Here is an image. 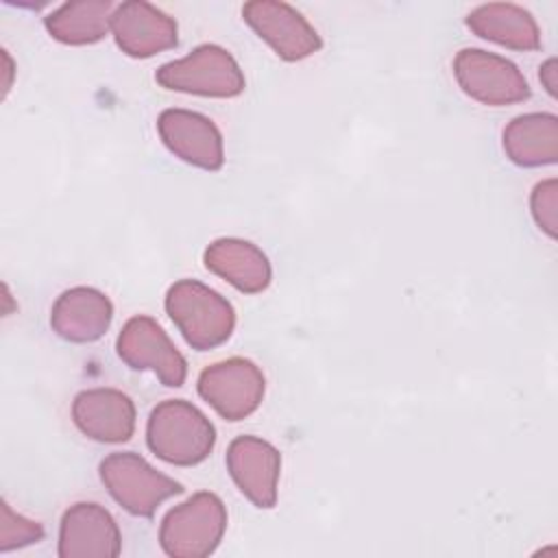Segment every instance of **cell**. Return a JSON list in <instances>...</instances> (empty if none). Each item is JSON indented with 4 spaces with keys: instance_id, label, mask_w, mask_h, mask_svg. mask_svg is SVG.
I'll list each match as a JSON object with an SVG mask.
<instances>
[{
    "instance_id": "cell-1",
    "label": "cell",
    "mask_w": 558,
    "mask_h": 558,
    "mask_svg": "<svg viewBox=\"0 0 558 558\" xmlns=\"http://www.w3.org/2000/svg\"><path fill=\"white\" fill-rule=\"evenodd\" d=\"M146 442L159 460L174 466H194L209 458L216 445V429L190 401L166 399L148 416Z\"/></svg>"
},
{
    "instance_id": "cell-2",
    "label": "cell",
    "mask_w": 558,
    "mask_h": 558,
    "mask_svg": "<svg viewBox=\"0 0 558 558\" xmlns=\"http://www.w3.org/2000/svg\"><path fill=\"white\" fill-rule=\"evenodd\" d=\"M166 312L185 342L196 351H209L227 342L235 327L233 305L196 279H181L166 292Z\"/></svg>"
},
{
    "instance_id": "cell-3",
    "label": "cell",
    "mask_w": 558,
    "mask_h": 558,
    "mask_svg": "<svg viewBox=\"0 0 558 558\" xmlns=\"http://www.w3.org/2000/svg\"><path fill=\"white\" fill-rule=\"evenodd\" d=\"M227 530V508L216 493L201 490L170 508L159 525V545L170 558H205Z\"/></svg>"
},
{
    "instance_id": "cell-4",
    "label": "cell",
    "mask_w": 558,
    "mask_h": 558,
    "mask_svg": "<svg viewBox=\"0 0 558 558\" xmlns=\"http://www.w3.org/2000/svg\"><path fill=\"white\" fill-rule=\"evenodd\" d=\"M155 81L170 92L209 98H235L246 85L238 61L216 44H201L187 57L163 63Z\"/></svg>"
},
{
    "instance_id": "cell-5",
    "label": "cell",
    "mask_w": 558,
    "mask_h": 558,
    "mask_svg": "<svg viewBox=\"0 0 558 558\" xmlns=\"http://www.w3.org/2000/svg\"><path fill=\"white\" fill-rule=\"evenodd\" d=\"M98 473L109 495L133 517L150 519L166 499L183 493L177 480L159 473L133 451L109 453Z\"/></svg>"
},
{
    "instance_id": "cell-6",
    "label": "cell",
    "mask_w": 558,
    "mask_h": 558,
    "mask_svg": "<svg viewBox=\"0 0 558 558\" xmlns=\"http://www.w3.org/2000/svg\"><path fill=\"white\" fill-rule=\"evenodd\" d=\"M453 76L466 96L490 107L523 102L532 94L512 61L482 48H462L453 59Z\"/></svg>"
},
{
    "instance_id": "cell-7",
    "label": "cell",
    "mask_w": 558,
    "mask_h": 558,
    "mask_svg": "<svg viewBox=\"0 0 558 558\" xmlns=\"http://www.w3.org/2000/svg\"><path fill=\"white\" fill-rule=\"evenodd\" d=\"M196 388L222 418L242 421L259 408L266 379L255 362L229 357L203 368Z\"/></svg>"
},
{
    "instance_id": "cell-8",
    "label": "cell",
    "mask_w": 558,
    "mask_h": 558,
    "mask_svg": "<svg viewBox=\"0 0 558 558\" xmlns=\"http://www.w3.org/2000/svg\"><path fill=\"white\" fill-rule=\"evenodd\" d=\"M118 357L133 371H153L168 388L183 386L187 362L161 325L150 316H133L116 340Z\"/></svg>"
},
{
    "instance_id": "cell-9",
    "label": "cell",
    "mask_w": 558,
    "mask_h": 558,
    "mask_svg": "<svg viewBox=\"0 0 558 558\" xmlns=\"http://www.w3.org/2000/svg\"><path fill=\"white\" fill-rule=\"evenodd\" d=\"M242 17L283 61H301L323 48V39L316 28L286 2H246L242 7Z\"/></svg>"
},
{
    "instance_id": "cell-10",
    "label": "cell",
    "mask_w": 558,
    "mask_h": 558,
    "mask_svg": "<svg viewBox=\"0 0 558 558\" xmlns=\"http://www.w3.org/2000/svg\"><path fill=\"white\" fill-rule=\"evenodd\" d=\"M157 131L166 148L181 161L209 172L222 168V135L207 116L190 109H166L157 118Z\"/></svg>"
},
{
    "instance_id": "cell-11",
    "label": "cell",
    "mask_w": 558,
    "mask_h": 558,
    "mask_svg": "<svg viewBox=\"0 0 558 558\" xmlns=\"http://www.w3.org/2000/svg\"><path fill=\"white\" fill-rule=\"evenodd\" d=\"M227 471L240 493L262 510L277 504L281 453L264 438L238 436L227 447Z\"/></svg>"
},
{
    "instance_id": "cell-12",
    "label": "cell",
    "mask_w": 558,
    "mask_h": 558,
    "mask_svg": "<svg viewBox=\"0 0 558 558\" xmlns=\"http://www.w3.org/2000/svg\"><path fill=\"white\" fill-rule=\"evenodd\" d=\"M122 551V534L107 508L94 501L70 506L59 525L61 558H116Z\"/></svg>"
},
{
    "instance_id": "cell-13",
    "label": "cell",
    "mask_w": 558,
    "mask_h": 558,
    "mask_svg": "<svg viewBox=\"0 0 558 558\" xmlns=\"http://www.w3.org/2000/svg\"><path fill=\"white\" fill-rule=\"evenodd\" d=\"M111 33L118 48L133 59L155 57L179 41L177 22L144 0L118 4L111 17Z\"/></svg>"
},
{
    "instance_id": "cell-14",
    "label": "cell",
    "mask_w": 558,
    "mask_h": 558,
    "mask_svg": "<svg viewBox=\"0 0 558 558\" xmlns=\"http://www.w3.org/2000/svg\"><path fill=\"white\" fill-rule=\"evenodd\" d=\"M72 421L96 442H126L135 432V405L116 388H89L74 397Z\"/></svg>"
},
{
    "instance_id": "cell-15",
    "label": "cell",
    "mask_w": 558,
    "mask_h": 558,
    "mask_svg": "<svg viewBox=\"0 0 558 558\" xmlns=\"http://www.w3.org/2000/svg\"><path fill=\"white\" fill-rule=\"evenodd\" d=\"M113 318L109 296L89 286H76L61 292L50 310L52 331L74 344L100 340Z\"/></svg>"
},
{
    "instance_id": "cell-16",
    "label": "cell",
    "mask_w": 558,
    "mask_h": 558,
    "mask_svg": "<svg viewBox=\"0 0 558 558\" xmlns=\"http://www.w3.org/2000/svg\"><path fill=\"white\" fill-rule=\"evenodd\" d=\"M205 268L235 290L244 294L264 292L270 286L272 270L268 257L248 240L240 238H220L214 240L203 253Z\"/></svg>"
},
{
    "instance_id": "cell-17",
    "label": "cell",
    "mask_w": 558,
    "mask_h": 558,
    "mask_svg": "<svg viewBox=\"0 0 558 558\" xmlns=\"http://www.w3.org/2000/svg\"><path fill=\"white\" fill-rule=\"evenodd\" d=\"M466 26L477 37L510 50L530 52L541 48V28L534 15L512 2L480 4L466 15Z\"/></svg>"
},
{
    "instance_id": "cell-18",
    "label": "cell",
    "mask_w": 558,
    "mask_h": 558,
    "mask_svg": "<svg viewBox=\"0 0 558 558\" xmlns=\"http://www.w3.org/2000/svg\"><path fill=\"white\" fill-rule=\"evenodd\" d=\"M506 157L521 168H541L558 161V118L534 111L517 116L504 129Z\"/></svg>"
},
{
    "instance_id": "cell-19",
    "label": "cell",
    "mask_w": 558,
    "mask_h": 558,
    "mask_svg": "<svg viewBox=\"0 0 558 558\" xmlns=\"http://www.w3.org/2000/svg\"><path fill=\"white\" fill-rule=\"evenodd\" d=\"M116 4L111 0L65 2L44 17L52 39L68 46H89L111 31Z\"/></svg>"
},
{
    "instance_id": "cell-20",
    "label": "cell",
    "mask_w": 558,
    "mask_h": 558,
    "mask_svg": "<svg viewBox=\"0 0 558 558\" xmlns=\"http://www.w3.org/2000/svg\"><path fill=\"white\" fill-rule=\"evenodd\" d=\"M44 538V527L37 521H31L2 499L0 504V551H11L15 547H26Z\"/></svg>"
},
{
    "instance_id": "cell-21",
    "label": "cell",
    "mask_w": 558,
    "mask_h": 558,
    "mask_svg": "<svg viewBox=\"0 0 558 558\" xmlns=\"http://www.w3.org/2000/svg\"><path fill=\"white\" fill-rule=\"evenodd\" d=\"M530 209L538 229L551 240H556L558 235V181L556 179H545L534 185L530 194Z\"/></svg>"
},
{
    "instance_id": "cell-22",
    "label": "cell",
    "mask_w": 558,
    "mask_h": 558,
    "mask_svg": "<svg viewBox=\"0 0 558 558\" xmlns=\"http://www.w3.org/2000/svg\"><path fill=\"white\" fill-rule=\"evenodd\" d=\"M556 74H558V70H556V59H547L543 65H541V83H543V87L547 89V94L551 96V98H556V87H558V83H556Z\"/></svg>"
}]
</instances>
